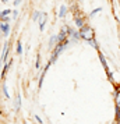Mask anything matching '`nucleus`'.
<instances>
[{
	"instance_id": "nucleus-1",
	"label": "nucleus",
	"mask_w": 120,
	"mask_h": 124,
	"mask_svg": "<svg viewBox=\"0 0 120 124\" xmlns=\"http://www.w3.org/2000/svg\"><path fill=\"white\" fill-rule=\"evenodd\" d=\"M80 35H81V38H82V39H85V40L89 42V40L94 39V29H92L91 27H88V25H84V27L81 28Z\"/></svg>"
},
{
	"instance_id": "nucleus-2",
	"label": "nucleus",
	"mask_w": 120,
	"mask_h": 124,
	"mask_svg": "<svg viewBox=\"0 0 120 124\" xmlns=\"http://www.w3.org/2000/svg\"><path fill=\"white\" fill-rule=\"evenodd\" d=\"M56 39L59 43H62V42H64L66 40V31H62L60 34H59V36H56Z\"/></svg>"
},
{
	"instance_id": "nucleus-3",
	"label": "nucleus",
	"mask_w": 120,
	"mask_h": 124,
	"mask_svg": "<svg viewBox=\"0 0 120 124\" xmlns=\"http://www.w3.org/2000/svg\"><path fill=\"white\" fill-rule=\"evenodd\" d=\"M8 31H10V27H8V24H4V23H3V24H1V32H3V35H6V36H7V35H8Z\"/></svg>"
},
{
	"instance_id": "nucleus-4",
	"label": "nucleus",
	"mask_w": 120,
	"mask_h": 124,
	"mask_svg": "<svg viewBox=\"0 0 120 124\" xmlns=\"http://www.w3.org/2000/svg\"><path fill=\"white\" fill-rule=\"evenodd\" d=\"M75 23H77V25H78L80 28H82V27H84V24H82V20L80 18V16H75Z\"/></svg>"
},
{
	"instance_id": "nucleus-5",
	"label": "nucleus",
	"mask_w": 120,
	"mask_h": 124,
	"mask_svg": "<svg viewBox=\"0 0 120 124\" xmlns=\"http://www.w3.org/2000/svg\"><path fill=\"white\" fill-rule=\"evenodd\" d=\"M64 14H66V6H62V7H60V13H59V17H60V18L64 17Z\"/></svg>"
},
{
	"instance_id": "nucleus-6",
	"label": "nucleus",
	"mask_w": 120,
	"mask_h": 124,
	"mask_svg": "<svg viewBox=\"0 0 120 124\" xmlns=\"http://www.w3.org/2000/svg\"><path fill=\"white\" fill-rule=\"evenodd\" d=\"M99 57H101V60H102L103 67H108V64H106V60H105V56H103L102 53H99Z\"/></svg>"
},
{
	"instance_id": "nucleus-7",
	"label": "nucleus",
	"mask_w": 120,
	"mask_h": 124,
	"mask_svg": "<svg viewBox=\"0 0 120 124\" xmlns=\"http://www.w3.org/2000/svg\"><path fill=\"white\" fill-rule=\"evenodd\" d=\"M20 102H21V98H20V96H17V98H16V109H20Z\"/></svg>"
},
{
	"instance_id": "nucleus-8",
	"label": "nucleus",
	"mask_w": 120,
	"mask_h": 124,
	"mask_svg": "<svg viewBox=\"0 0 120 124\" xmlns=\"http://www.w3.org/2000/svg\"><path fill=\"white\" fill-rule=\"evenodd\" d=\"M7 14H10V10H3V11H1V18L4 20V18H6V16H7Z\"/></svg>"
},
{
	"instance_id": "nucleus-9",
	"label": "nucleus",
	"mask_w": 120,
	"mask_h": 124,
	"mask_svg": "<svg viewBox=\"0 0 120 124\" xmlns=\"http://www.w3.org/2000/svg\"><path fill=\"white\" fill-rule=\"evenodd\" d=\"M17 53H23V46H21V42H18V45H17Z\"/></svg>"
},
{
	"instance_id": "nucleus-10",
	"label": "nucleus",
	"mask_w": 120,
	"mask_h": 124,
	"mask_svg": "<svg viewBox=\"0 0 120 124\" xmlns=\"http://www.w3.org/2000/svg\"><path fill=\"white\" fill-rule=\"evenodd\" d=\"M89 43H91V45L94 46V47H95V49H98V43H96V40L92 39V40H89Z\"/></svg>"
},
{
	"instance_id": "nucleus-11",
	"label": "nucleus",
	"mask_w": 120,
	"mask_h": 124,
	"mask_svg": "<svg viewBox=\"0 0 120 124\" xmlns=\"http://www.w3.org/2000/svg\"><path fill=\"white\" fill-rule=\"evenodd\" d=\"M3 92H4V96H6V98H8V93H7V88L4 86V85H3Z\"/></svg>"
},
{
	"instance_id": "nucleus-12",
	"label": "nucleus",
	"mask_w": 120,
	"mask_h": 124,
	"mask_svg": "<svg viewBox=\"0 0 120 124\" xmlns=\"http://www.w3.org/2000/svg\"><path fill=\"white\" fill-rule=\"evenodd\" d=\"M116 114H117V120H120V107H117V110H116Z\"/></svg>"
},
{
	"instance_id": "nucleus-13",
	"label": "nucleus",
	"mask_w": 120,
	"mask_h": 124,
	"mask_svg": "<svg viewBox=\"0 0 120 124\" xmlns=\"http://www.w3.org/2000/svg\"><path fill=\"white\" fill-rule=\"evenodd\" d=\"M101 11V8H96V10H94V11L91 13V16H95V14H96V13H99Z\"/></svg>"
},
{
	"instance_id": "nucleus-14",
	"label": "nucleus",
	"mask_w": 120,
	"mask_h": 124,
	"mask_svg": "<svg viewBox=\"0 0 120 124\" xmlns=\"http://www.w3.org/2000/svg\"><path fill=\"white\" fill-rule=\"evenodd\" d=\"M38 16H40V14H39L38 11H35V13H34V20H36V18H38Z\"/></svg>"
},
{
	"instance_id": "nucleus-15",
	"label": "nucleus",
	"mask_w": 120,
	"mask_h": 124,
	"mask_svg": "<svg viewBox=\"0 0 120 124\" xmlns=\"http://www.w3.org/2000/svg\"><path fill=\"white\" fill-rule=\"evenodd\" d=\"M20 3H21V0H16V1H14V6L17 7L18 4H20Z\"/></svg>"
},
{
	"instance_id": "nucleus-16",
	"label": "nucleus",
	"mask_w": 120,
	"mask_h": 124,
	"mask_svg": "<svg viewBox=\"0 0 120 124\" xmlns=\"http://www.w3.org/2000/svg\"><path fill=\"white\" fill-rule=\"evenodd\" d=\"M116 124H120V120H119V121H117V123H116Z\"/></svg>"
},
{
	"instance_id": "nucleus-17",
	"label": "nucleus",
	"mask_w": 120,
	"mask_h": 124,
	"mask_svg": "<svg viewBox=\"0 0 120 124\" xmlns=\"http://www.w3.org/2000/svg\"><path fill=\"white\" fill-rule=\"evenodd\" d=\"M117 107H120V106H117Z\"/></svg>"
}]
</instances>
